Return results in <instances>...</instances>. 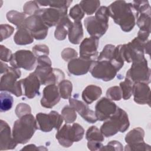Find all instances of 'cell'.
<instances>
[{"label": "cell", "instance_id": "50", "mask_svg": "<svg viewBox=\"0 0 151 151\" xmlns=\"http://www.w3.org/2000/svg\"><path fill=\"white\" fill-rule=\"evenodd\" d=\"M47 150L48 149L44 147V146H39V147H37V146H35V145L34 144H30V145H27L25 146V147H24L21 150Z\"/></svg>", "mask_w": 151, "mask_h": 151}, {"label": "cell", "instance_id": "40", "mask_svg": "<svg viewBox=\"0 0 151 151\" xmlns=\"http://www.w3.org/2000/svg\"><path fill=\"white\" fill-rule=\"evenodd\" d=\"M69 15L74 21H81L84 16V12L80 5L76 4L70 10Z\"/></svg>", "mask_w": 151, "mask_h": 151}, {"label": "cell", "instance_id": "29", "mask_svg": "<svg viewBox=\"0 0 151 151\" xmlns=\"http://www.w3.org/2000/svg\"><path fill=\"white\" fill-rule=\"evenodd\" d=\"M24 12H19L15 10H11L6 13L7 20L15 25L17 29L22 26L24 21L27 18Z\"/></svg>", "mask_w": 151, "mask_h": 151}, {"label": "cell", "instance_id": "28", "mask_svg": "<svg viewBox=\"0 0 151 151\" xmlns=\"http://www.w3.org/2000/svg\"><path fill=\"white\" fill-rule=\"evenodd\" d=\"M145 131L141 127H136L127 133L124 140L127 144H134L144 142Z\"/></svg>", "mask_w": 151, "mask_h": 151}, {"label": "cell", "instance_id": "20", "mask_svg": "<svg viewBox=\"0 0 151 151\" xmlns=\"http://www.w3.org/2000/svg\"><path fill=\"white\" fill-rule=\"evenodd\" d=\"M18 143L14 140L8 124L4 120L0 122V150H11L16 147Z\"/></svg>", "mask_w": 151, "mask_h": 151}, {"label": "cell", "instance_id": "11", "mask_svg": "<svg viewBox=\"0 0 151 151\" xmlns=\"http://www.w3.org/2000/svg\"><path fill=\"white\" fill-rule=\"evenodd\" d=\"M93 77L104 81L112 80L117 75V70L109 61H94L89 71Z\"/></svg>", "mask_w": 151, "mask_h": 151}, {"label": "cell", "instance_id": "12", "mask_svg": "<svg viewBox=\"0 0 151 151\" xmlns=\"http://www.w3.org/2000/svg\"><path fill=\"white\" fill-rule=\"evenodd\" d=\"M36 62L37 57L32 51L27 50H20L12 54L9 63L14 68H23L28 71H31L34 68Z\"/></svg>", "mask_w": 151, "mask_h": 151}, {"label": "cell", "instance_id": "44", "mask_svg": "<svg viewBox=\"0 0 151 151\" xmlns=\"http://www.w3.org/2000/svg\"><path fill=\"white\" fill-rule=\"evenodd\" d=\"M15 111L17 116L19 118L24 115L31 113V108L26 103H20L16 106Z\"/></svg>", "mask_w": 151, "mask_h": 151}, {"label": "cell", "instance_id": "41", "mask_svg": "<svg viewBox=\"0 0 151 151\" xmlns=\"http://www.w3.org/2000/svg\"><path fill=\"white\" fill-rule=\"evenodd\" d=\"M40 9L38 3L36 1H29L25 3L23 6V11L26 15L29 16L35 14V13Z\"/></svg>", "mask_w": 151, "mask_h": 151}, {"label": "cell", "instance_id": "46", "mask_svg": "<svg viewBox=\"0 0 151 151\" xmlns=\"http://www.w3.org/2000/svg\"><path fill=\"white\" fill-rule=\"evenodd\" d=\"M61 55L62 58L64 61L69 62L70 61L77 58L78 53L73 48H65L62 51L61 53Z\"/></svg>", "mask_w": 151, "mask_h": 151}, {"label": "cell", "instance_id": "18", "mask_svg": "<svg viewBox=\"0 0 151 151\" xmlns=\"http://www.w3.org/2000/svg\"><path fill=\"white\" fill-rule=\"evenodd\" d=\"M23 95L29 99L34 98L36 96L40 95V88L41 82L34 72L31 73L26 78L20 80Z\"/></svg>", "mask_w": 151, "mask_h": 151}, {"label": "cell", "instance_id": "2", "mask_svg": "<svg viewBox=\"0 0 151 151\" xmlns=\"http://www.w3.org/2000/svg\"><path fill=\"white\" fill-rule=\"evenodd\" d=\"M38 129L36 119L31 113L24 115L17 120L13 125L12 134L18 144L27 143Z\"/></svg>", "mask_w": 151, "mask_h": 151}, {"label": "cell", "instance_id": "33", "mask_svg": "<svg viewBox=\"0 0 151 151\" xmlns=\"http://www.w3.org/2000/svg\"><path fill=\"white\" fill-rule=\"evenodd\" d=\"M0 111L5 112L9 110L13 105V97L6 91H1L0 94Z\"/></svg>", "mask_w": 151, "mask_h": 151}, {"label": "cell", "instance_id": "6", "mask_svg": "<svg viewBox=\"0 0 151 151\" xmlns=\"http://www.w3.org/2000/svg\"><path fill=\"white\" fill-rule=\"evenodd\" d=\"M21 72L19 68L9 67L8 70L1 76L0 80L1 91H8L16 97L23 95V90L20 80Z\"/></svg>", "mask_w": 151, "mask_h": 151}, {"label": "cell", "instance_id": "17", "mask_svg": "<svg viewBox=\"0 0 151 151\" xmlns=\"http://www.w3.org/2000/svg\"><path fill=\"white\" fill-rule=\"evenodd\" d=\"M99 38L90 37L84 39L80 45V57L96 61L99 56L97 48Z\"/></svg>", "mask_w": 151, "mask_h": 151}, {"label": "cell", "instance_id": "37", "mask_svg": "<svg viewBox=\"0 0 151 151\" xmlns=\"http://www.w3.org/2000/svg\"><path fill=\"white\" fill-rule=\"evenodd\" d=\"M61 116L67 124L74 123L77 119L76 110L71 106H64L61 110Z\"/></svg>", "mask_w": 151, "mask_h": 151}, {"label": "cell", "instance_id": "13", "mask_svg": "<svg viewBox=\"0 0 151 151\" xmlns=\"http://www.w3.org/2000/svg\"><path fill=\"white\" fill-rule=\"evenodd\" d=\"M22 26L31 32L35 40H44L47 36L48 27L45 25L41 18L37 14L27 17L24 21Z\"/></svg>", "mask_w": 151, "mask_h": 151}, {"label": "cell", "instance_id": "21", "mask_svg": "<svg viewBox=\"0 0 151 151\" xmlns=\"http://www.w3.org/2000/svg\"><path fill=\"white\" fill-rule=\"evenodd\" d=\"M70 106L74 108L82 118L89 123H94L97 121L95 112L90 109L87 104L78 100L77 99H69Z\"/></svg>", "mask_w": 151, "mask_h": 151}, {"label": "cell", "instance_id": "45", "mask_svg": "<svg viewBox=\"0 0 151 151\" xmlns=\"http://www.w3.org/2000/svg\"><path fill=\"white\" fill-rule=\"evenodd\" d=\"M32 52L37 58L42 55H48L50 53L49 48L45 44H38L32 47Z\"/></svg>", "mask_w": 151, "mask_h": 151}, {"label": "cell", "instance_id": "10", "mask_svg": "<svg viewBox=\"0 0 151 151\" xmlns=\"http://www.w3.org/2000/svg\"><path fill=\"white\" fill-rule=\"evenodd\" d=\"M35 119L38 129L43 132H50L53 129L58 130L64 120L61 114L54 110L51 111L48 114L38 113Z\"/></svg>", "mask_w": 151, "mask_h": 151}, {"label": "cell", "instance_id": "30", "mask_svg": "<svg viewBox=\"0 0 151 151\" xmlns=\"http://www.w3.org/2000/svg\"><path fill=\"white\" fill-rule=\"evenodd\" d=\"M104 137L100 130L95 126L90 127L86 133V139L88 142L91 143H102L104 140Z\"/></svg>", "mask_w": 151, "mask_h": 151}, {"label": "cell", "instance_id": "47", "mask_svg": "<svg viewBox=\"0 0 151 151\" xmlns=\"http://www.w3.org/2000/svg\"><path fill=\"white\" fill-rule=\"evenodd\" d=\"M122 144L117 140H111L109 142L107 145L103 146L101 150H114V151H122L123 150Z\"/></svg>", "mask_w": 151, "mask_h": 151}, {"label": "cell", "instance_id": "34", "mask_svg": "<svg viewBox=\"0 0 151 151\" xmlns=\"http://www.w3.org/2000/svg\"><path fill=\"white\" fill-rule=\"evenodd\" d=\"M150 19L151 14H138L136 24L140 30L150 32Z\"/></svg>", "mask_w": 151, "mask_h": 151}, {"label": "cell", "instance_id": "19", "mask_svg": "<svg viewBox=\"0 0 151 151\" xmlns=\"http://www.w3.org/2000/svg\"><path fill=\"white\" fill-rule=\"evenodd\" d=\"M61 96L56 84L47 85L43 90L40 103L42 107L51 109L60 101Z\"/></svg>", "mask_w": 151, "mask_h": 151}, {"label": "cell", "instance_id": "16", "mask_svg": "<svg viewBox=\"0 0 151 151\" xmlns=\"http://www.w3.org/2000/svg\"><path fill=\"white\" fill-rule=\"evenodd\" d=\"M117 106L113 100L107 97H102L95 106V114L97 120L104 121L113 116L117 109Z\"/></svg>", "mask_w": 151, "mask_h": 151}, {"label": "cell", "instance_id": "48", "mask_svg": "<svg viewBox=\"0 0 151 151\" xmlns=\"http://www.w3.org/2000/svg\"><path fill=\"white\" fill-rule=\"evenodd\" d=\"M12 51L3 45H0V59L3 62H10L12 56Z\"/></svg>", "mask_w": 151, "mask_h": 151}, {"label": "cell", "instance_id": "23", "mask_svg": "<svg viewBox=\"0 0 151 151\" xmlns=\"http://www.w3.org/2000/svg\"><path fill=\"white\" fill-rule=\"evenodd\" d=\"M94 61L81 57L70 61L67 65L69 73L74 76H82L87 74L91 68Z\"/></svg>", "mask_w": 151, "mask_h": 151}, {"label": "cell", "instance_id": "3", "mask_svg": "<svg viewBox=\"0 0 151 151\" xmlns=\"http://www.w3.org/2000/svg\"><path fill=\"white\" fill-rule=\"evenodd\" d=\"M110 13L108 7L100 6L96 12L95 16L87 17L84 26L88 34L93 37L100 38L107 31Z\"/></svg>", "mask_w": 151, "mask_h": 151}, {"label": "cell", "instance_id": "38", "mask_svg": "<svg viewBox=\"0 0 151 151\" xmlns=\"http://www.w3.org/2000/svg\"><path fill=\"white\" fill-rule=\"evenodd\" d=\"M132 4L138 14H151L150 6L148 1H134Z\"/></svg>", "mask_w": 151, "mask_h": 151}, {"label": "cell", "instance_id": "1", "mask_svg": "<svg viewBox=\"0 0 151 151\" xmlns=\"http://www.w3.org/2000/svg\"><path fill=\"white\" fill-rule=\"evenodd\" d=\"M108 9L110 17L123 31L128 32L133 29L138 13L132 3L125 1H116L108 6Z\"/></svg>", "mask_w": 151, "mask_h": 151}, {"label": "cell", "instance_id": "7", "mask_svg": "<svg viewBox=\"0 0 151 151\" xmlns=\"http://www.w3.org/2000/svg\"><path fill=\"white\" fill-rule=\"evenodd\" d=\"M145 44L136 37L127 44H120V54L124 61L133 63L145 58Z\"/></svg>", "mask_w": 151, "mask_h": 151}, {"label": "cell", "instance_id": "31", "mask_svg": "<svg viewBox=\"0 0 151 151\" xmlns=\"http://www.w3.org/2000/svg\"><path fill=\"white\" fill-rule=\"evenodd\" d=\"M84 14L90 15L93 14L100 8V1H81L79 4Z\"/></svg>", "mask_w": 151, "mask_h": 151}, {"label": "cell", "instance_id": "43", "mask_svg": "<svg viewBox=\"0 0 151 151\" xmlns=\"http://www.w3.org/2000/svg\"><path fill=\"white\" fill-rule=\"evenodd\" d=\"M14 31V28L11 25L8 24H1L0 33H1V41L7 39L12 35Z\"/></svg>", "mask_w": 151, "mask_h": 151}, {"label": "cell", "instance_id": "9", "mask_svg": "<svg viewBox=\"0 0 151 151\" xmlns=\"http://www.w3.org/2000/svg\"><path fill=\"white\" fill-rule=\"evenodd\" d=\"M34 73L42 85L56 84L64 80L65 74L58 68H52L51 65L37 64Z\"/></svg>", "mask_w": 151, "mask_h": 151}, {"label": "cell", "instance_id": "4", "mask_svg": "<svg viewBox=\"0 0 151 151\" xmlns=\"http://www.w3.org/2000/svg\"><path fill=\"white\" fill-rule=\"evenodd\" d=\"M129 126L130 122L127 113L118 107L116 113L101 125L100 130L104 137H109L118 132H126Z\"/></svg>", "mask_w": 151, "mask_h": 151}, {"label": "cell", "instance_id": "15", "mask_svg": "<svg viewBox=\"0 0 151 151\" xmlns=\"http://www.w3.org/2000/svg\"><path fill=\"white\" fill-rule=\"evenodd\" d=\"M97 60L110 61L116 67L117 71H119L123 67L124 63L120 54V45L116 47L112 44L106 45L99 54Z\"/></svg>", "mask_w": 151, "mask_h": 151}, {"label": "cell", "instance_id": "8", "mask_svg": "<svg viewBox=\"0 0 151 151\" xmlns=\"http://www.w3.org/2000/svg\"><path fill=\"white\" fill-rule=\"evenodd\" d=\"M151 71L148 67L147 61L145 58L139 61L132 63L131 67L127 70L126 78L130 80L133 84L135 83H150Z\"/></svg>", "mask_w": 151, "mask_h": 151}, {"label": "cell", "instance_id": "39", "mask_svg": "<svg viewBox=\"0 0 151 151\" xmlns=\"http://www.w3.org/2000/svg\"><path fill=\"white\" fill-rule=\"evenodd\" d=\"M106 97L111 100H120L122 99V96L120 87L115 86L109 88L106 91Z\"/></svg>", "mask_w": 151, "mask_h": 151}, {"label": "cell", "instance_id": "42", "mask_svg": "<svg viewBox=\"0 0 151 151\" xmlns=\"http://www.w3.org/2000/svg\"><path fill=\"white\" fill-rule=\"evenodd\" d=\"M126 151H132V150H144V151H150L151 150L150 146L144 142H140L134 144H127L124 149Z\"/></svg>", "mask_w": 151, "mask_h": 151}, {"label": "cell", "instance_id": "22", "mask_svg": "<svg viewBox=\"0 0 151 151\" xmlns=\"http://www.w3.org/2000/svg\"><path fill=\"white\" fill-rule=\"evenodd\" d=\"M133 100L139 104L150 106V88L147 84L135 83L133 86Z\"/></svg>", "mask_w": 151, "mask_h": 151}, {"label": "cell", "instance_id": "32", "mask_svg": "<svg viewBox=\"0 0 151 151\" xmlns=\"http://www.w3.org/2000/svg\"><path fill=\"white\" fill-rule=\"evenodd\" d=\"M58 90L60 96L63 99H70L73 91L72 83L68 80H63L58 83Z\"/></svg>", "mask_w": 151, "mask_h": 151}, {"label": "cell", "instance_id": "25", "mask_svg": "<svg viewBox=\"0 0 151 151\" xmlns=\"http://www.w3.org/2000/svg\"><path fill=\"white\" fill-rule=\"evenodd\" d=\"M73 23V22L70 19L68 15L65 16L56 26L54 31V37L55 39L59 41L65 40Z\"/></svg>", "mask_w": 151, "mask_h": 151}, {"label": "cell", "instance_id": "35", "mask_svg": "<svg viewBox=\"0 0 151 151\" xmlns=\"http://www.w3.org/2000/svg\"><path fill=\"white\" fill-rule=\"evenodd\" d=\"M40 6H49L54 8H67L72 3V1H36Z\"/></svg>", "mask_w": 151, "mask_h": 151}, {"label": "cell", "instance_id": "24", "mask_svg": "<svg viewBox=\"0 0 151 151\" xmlns=\"http://www.w3.org/2000/svg\"><path fill=\"white\" fill-rule=\"evenodd\" d=\"M102 94V89L100 87L90 84L87 86L83 91L81 97L83 101L87 104H91L97 100Z\"/></svg>", "mask_w": 151, "mask_h": 151}, {"label": "cell", "instance_id": "51", "mask_svg": "<svg viewBox=\"0 0 151 151\" xmlns=\"http://www.w3.org/2000/svg\"><path fill=\"white\" fill-rule=\"evenodd\" d=\"M9 68V66L5 64V63H4L3 61H1V74H3V73H5L8 69Z\"/></svg>", "mask_w": 151, "mask_h": 151}, {"label": "cell", "instance_id": "49", "mask_svg": "<svg viewBox=\"0 0 151 151\" xmlns=\"http://www.w3.org/2000/svg\"><path fill=\"white\" fill-rule=\"evenodd\" d=\"M150 33V32H149L139 29V31H138L137 38L138 39H139L141 41H142L143 42H146L147 41Z\"/></svg>", "mask_w": 151, "mask_h": 151}, {"label": "cell", "instance_id": "26", "mask_svg": "<svg viewBox=\"0 0 151 151\" xmlns=\"http://www.w3.org/2000/svg\"><path fill=\"white\" fill-rule=\"evenodd\" d=\"M69 41L73 44H78L83 38V29L81 21H74L68 30Z\"/></svg>", "mask_w": 151, "mask_h": 151}, {"label": "cell", "instance_id": "36", "mask_svg": "<svg viewBox=\"0 0 151 151\" xmlns=\"http://www.w3.org/2000/svg\"><path fill=\"white\" fill-rule=\"evenodd\" d=\"M119 85L123 99L129 100L132 96L133 83L128 78H125V80L122 81Z\"/></svg>", "mask_w": 151, "mask_h": 151}, {"label": "cell", "instance_id": "5", "mask_svg": "<svg viewBox=\"0 0 151 151\" xmlns=\"http://www.w3.org/2000/svg\"><path fill=\"white\" fill-rule=\"evenodd\" d=\"M84 134V130L79 124L74 123L71 126L66 123L58 130L55 138L61 146L69 147L74 142L80 141Z\"/></svg>", "mask_w": 151, "mask_h": 151}, {"label": "cell", "instance_id": "27", "mask_svg": "<svg viewBox=\"0 0 151 151\" xmlns=\"http://www.w3.org/2000/svg\"><path fill=\"white\" fill-rule=\"evenodd\" d=\"M34 39L31 32L23 26L17 29V31L14 37L15 43L19 45L30 44L33 42Z\"/></svg>", "mask_w": 151, "mask_h": 151}, {"label": "cell", "instance_id": "14", "mask_svg": "<svg viewBox=\"0 0 151 151\" xmlns=\"http://www.w3.org/2000/svg\"><path fill=\"white\" fill-rule=\"evenodd\" d=\"M35 14L38 15L45 25L50 28L57 26L67 15V8H42L38 9Z\"/></svg>", "mask_w": 151, "mask_h": 151}]
</instances>
